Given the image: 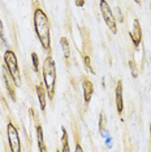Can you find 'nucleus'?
<instances>
[{"mask_svg": "<svg viewBox=\"0 0 151 152\" xmlns=\"http://www.w3.org/2000/svg\"><path fill=\"white\" fill-rule=\"evenodd\" d=\"M34 29L40 42V46L46 52L51 50V29L48 17L42 8H35L34 11Z\"/></svg>", "mask_w": 151, "mask_h": 152, "instance_id": "f257e3e1", "label": "nucleus"}, {"mask_svg": "<svg viewBox=\"0 0 151 152\" xmlns=\"http://www.w3.org/2000/svg\"><path fill=\"white\" fill-rule=\"evenodd\" d=\"M43 83L47 96L52 102L55 98V85H56V65L51 55L46 57L43 63Z\"/></svg>", "mask_w": 151, "mask_h": 152, "instance_id": "f03ea898", "label": "nucleus"}, {"mask_svg": "<svg viewBox=\"0 0 151 152\" xmlns=\"http://www.w3.org/2000/svg\"><path fill=\"white\" fill-rule=\"evenodd\" d=\"M4 65L7 68V70L9 72L11 77L15 82L16 87H21L22 85V78H21V72H20L18 68V61H17V57L15 52L12 50H7L4 53Z\"/></svg>", "mask_w": 151, "mask_h": 152, "instance_id": "7ed1b4c3", "label": "nucleus"}, {"mask_svg": "<svg viewBox=\"0 0 151 152\" xmlns=\"http://www.w3.org/2000/svg\"><path fill=\"white\" fill-rule=\"evenodd\" d=\"M99 5H100V12H102L103 18H104L106 25L108 26V29L111 30L113 34H116L117 33L116 17L112 13V9H111V7H109V4L107 3V0H100V1H99Z\"/></svg>", "mask_w": 151, "mask_h": 152, "instance_id": "20e7f679", "label": "nucleus"}, {"mask_svg": "<svg viewBox=\"0 0 151 152\" xmlns=\"http://www.w3.org/2000/svg\"><path fill=\"white\" fill-rule=\"evenodd\" d=\"M7 133H8V140L9 146H11V151L13 152H21V139H20L18 130L16 129V126L12 122H8L7 125Z\"/></svg>", "mask_w": 151, "mask_h": 152, "instance_id": "39448f33", "label": "nucleus"}, {"mask_svg": "<svg viewBox=\"0 0 151 152\" xmlns=\"http://www.w3.org/2000/svg\"><path fill=\"white\" fill-rule=\"evenodd\" d=\"M129 35L132 38L133 46H134V48H137L141 44V42H142V29H141L139 21L137 18H134V21H133V29L129 33Z\"/></svg>", "mask_w": 151, "mask_h": 152, "instance_id": "423d86ee", "label": "nucleus"}, {"mask_svg": "<svg viewBox=\"0 0 151 152\" xmlns=\"http://www.w3.org/2000/svg\"><path fill=\"white\" fill-rule=\"evenodd\" d=\"M3 78H4V83L7 86V90H8V94L11 96V99L13 102H16L17 98H16V91H15V82H13V79L11 77V74H9V72L7 70V68H4V72H3Z\"/></svg>", "mask_w": 151, "mask_h": 152, "instance_id": "0eeeda50", "label": "nucleus"}, {"mask_svg": "<svg viewBox=\"0 0 151 152\" xmlns=\"http://www.w3.org/2000/svg\"><path fill=\"white\" fill-rule=\"evenodd\" d=\"M115 102H116V109L117 113L121 115L124 110V99H122V82L119 81L115 88Z\"/></svg>", "mask_w": 151, "mask_h": 152, "instance_id": "6e6552de", "label": "nucleus"}, {"mask_svg": "<svg viewBox=\"0 0 151 152\" xmlns=\"http://www.w3.org/2000/svg\"><path fill=\"white\" fill-rule=\"evenodd\" d=\"M82 88H84V99H85V103L89 104V103H90V100H91L92 94H94V85H92V82L87 77L82 78Z\"/></svg>", "mask_w": 151, "mask_h": 152, "instance_id": "1a4fd4ad", "label": "nucleus"}, {"mask_svg": "<svg viewBox=\"0 0 151 152\" xmlns=\"http://www.w3.org/2000/svg\"><path fill=\"white\" fill-rule=\"evenodd\" d=\"M35 90H37V95H38V99H39V105H40V109L42 112H44L46 109V88L42 86V83H38L35 86Z\"/></svg>", "mask_w": 151, "mask_h": 152, "instance_id": "9d476101", "label": "nucleus"}, {"mask_svg": "<svg viewBox=\"0 0 151 152\" xmlns=\"http://www.w3.org/2000/svg\"><path fill=\"white\" fill-rule=\"evenodd\" d=\"M35 130H37V139H38V150L40 152H46L47 151V147L44 144V138H43V127L37 124L35 126Z\"/></svg>", "mask_w": 151, "mask_h": 152, "instance_id": "9b49d317", "label": "nucleus"}, {"mask_svg": "<svg viewBox=\"0 0 151 152\" xmlns=\"http://www.w3.org/2000/svg\"><path fill=\"white\" fill-rule=\"evenodd\" d=\"M61 133H63V135H61V150L64 152H69L70 151V147H69V140H68V133H67V129L63 126L61 127Z\"/></svg>", "mask_w": 151, "mask_h": 152, "instance_id": "f8f14e48", "label": "nucleus"}, {"mask_svg": "<svg viewBox=\"0 0 151 152\" xmlns=\"http://www.w3.org/2000/svg\"><path fill=\"white\" fill-rule=\"evenodd\" d=\"M60 44H61V47H63V50H64V57H65V60H67V63H68V61H69V58H70L69 42H68L67 38H61V39H60Z\"/></svg>", "mask_w": 151, "mask_h": 152, "instance_id": "ddd939ff", "label": "nucleus"}, {"mask_svg": "<svg viewBox=\"0 0 151 152\" xmlns=\"http://www.w3.org/2000/svg\"><path fill=\"white\" fill-rule=\"evenodd\" d=\"M84 65H85V68H86V70L89 72V73H91V74H94L95 73V70L92 69L91 66V60H90V56L89 55H84Z\"/></svg>", "mask_w": 151, "mask_h": 152, "instance_id": "4468645a", "label": "nucleus"}, {"mask_svg": "<svg viewBox=\"0 0 151 152\" xmlns=\"http://www.w3.org/2000/svg\"><path fill=\"white\" fill-rule=\"evenodd\" d=\"M32 61H33V69L34 72L38 74L39 73V57L35 52H32Z\"/></svg>", "mask_w": 151, "mask_h": 152, "instance_id": "2eb2a0df", "label": "nucleus"}, {"mask_svg": "<svg viewBox=\"0 0 151 152\" xmlns=\"http://www.w3.org/2000/svg\"><path fill=\"white\" fill-rule=\"evenodd\" d=\"M129 68H130V72H132V77L133 78L138 77V69H137V65L134 63V60H130L129 61Z\"/></svg>", "mask_w": 151, "mask_h": 152, "instance_id": "dca6fc26", "label": "nucleus"}, {"mask_svg": "<svg viewBox=\"0 0 151 152\" xmlns=\"http://www.w3.org/2000/svg\"><path fill=\"white\" fill-rule=\"evenodd\" d=\"M99 130L102 131V134L106 131V116L100 113V116H99Z\"/></svg>", "mask_w": 151, "mask_h": 152, "instance_id": "f3484780", "label": "nucleus"}, {"mask_svg": "<svg viewBox=\"0 0 151 152\" xmlns=\"http://www.w3.org/2000/svg\"><path fill=\"white\" fill-rule=\"evenodd\" d=\"M0 40L5 44V38H4V29H3V22L1 18H0Z\"/></svg>", "mask_w": 151, "mask_h": 152, "instance_id": "a211bd4d", "label": "nucleus"}, {"mask_svg": "<svg viewBox=\"0 0 151 152\" xmlns=\"http://www.w3.org/2000/svg\"><path fill=\"white\" fill-rule=\"evenodd\" d=\"M85 3H86V0H74V4L77 7H80V8L85 5Z\"/></svg>", "mask_w": 151, "mask_h": 152, "instance_id": "6ab92c4d", "label": "nucleus"}, {"mask_svg": "<svg viewBox=\"0 0 151 152\" xmlns=\"http://www.w3.org/2000/svg\"><path fill=\"white\" fill-rule=\"evenodd\" d=\"M76 151H77V152H81V151H84V150H82V147L80 146V144H78L77 143V146H76Z\"/></svg>", "mask_w": 151, "mask_h": 152, "instance_id": "aec40b11", "label": "nucleus"}, {"mask_svg": "<svg viewBox=\"0 0 151 152\" xmlns=\"http://www.w3.org/2000/svg\"><path fill=\"white\" fill-rule=\"evenodd\" d=\"M134 1H136V3H137V4H138V5H139V4H141V3H142V0H134Z\"/></svg>", "mask_w": 151, "mask_h": 152, "instance_id": "412c9836", "label": "nucleus"}, {"mask_svg": "<svg viewBox=\"0 0 151 152\" xmlns=\"http://www.w3.org/2000/svg\"><path fill=\"white\" fill-rule=\"evenodd\" d=\"M150 144H151V124H150Z\"/></svg>", "mask_w": 151, "mask_h": 152, "instance_id": "4be33fe9", "label": "nucleus"}]
</instances>
